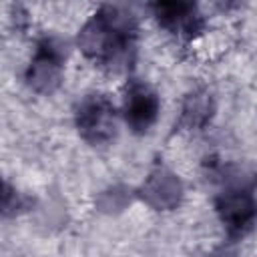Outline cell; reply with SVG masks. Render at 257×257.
<instances>
[{
	"mask_svg": "<svg viewBox=\"0 0 257 257\" xmlns=\"http://www.w3.org/2000/svg\"><path fill=\"white\" fill-rule=\"evenodd\" d=\"M161 110L159 94L141 80H131L122 96V116L133 133H147Z\"/></svg>",
	"mask_w": 257,
	"mask_h": 257,
	"instance_id": "cell-5",
	"label": "cell"
},
{
	"mask_svg": "<svg viewBox=\"0 0 257 257\" xmlns=\"http://www.w3.org/2000/svg\"><path fill=\"white\" fill-rule=\"evenodd\" d=\"M78 44L100 66L124 72L131 68L137 52L135 14L120 6H100L80 30Z\"/></svg>",
	"mask_w": 257,
	"mask_h": 257,
	"instance_id": "cell-1",
	"label": "cell"
},
{
	"mask_svg": "<svg viewBox=\"0 0 257 257\" xmlns=\"http://www.w3.org/2000/svg\"><path fill=\"white\" fill-rule=\"evenodd\" d=\"M159 24L179 36H195L203 28V14L191 2H155L151 6Z\"/></svg>",
	"mask_w": 257,
	"mask_h": 257,
	"instance_id": "cell-6",
	"label": "cell"
},
{
	"mask_svg": "<svg viewBox=\"0 0 257 257\" xmlns=\"http://www.w3.org/2000/svg\"><path fill=\"white\" fill-rule=\"evenodd\" d=\"M64 62V46L54 36H44L36 44L34 58L26 72V80L34 90L50 92L60 82V68Z\"/></svg>",
	"mask_w": 257,
	"mask_h": 257,
	"instance_id": "cell-4",
	"label": "cell"
},
{
	"mask_svg": "<svg viewBox=\"0 0 257 257\" xmlns=\"http://www.w3.org/2000/svg\"><path fill=\"white\" fill-rule=\"evenodd\" d=\"M76 126L84 141L104 145L116 135L114 104L102 94H88L76 108Z\"/></svg>",
	"mask_w": 257,
	"mask_h": 257,
	"instance_id": "cell-2",
	"label": "cell"
},
{
	"mask_svg": "<svg viewBox=\"0 0 257 257\" xmlns=\"http://www.w3.org/2000/svg\"><path fill=\"white\" fill-rule=\"evenodd\" d=\"M215 211L229 239H243L257 225V201L249 191L229 189L215 201Z\"/></svg>",
	"mask_w": 257,
	"mask_h": 257,
	"instance_id": "cell-3",
	"label": "cell"
}]
</instances>
